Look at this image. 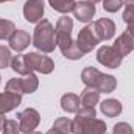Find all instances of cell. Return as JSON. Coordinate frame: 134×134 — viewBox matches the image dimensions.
Segmentation results:
<instances>
[{
	"label": "cell",
	"instance_id": "obj_1",
	"mask_svg": "<svg viewBox=\"0 0 134 134\" xmlns=\"http://www.w3.org/2000/svg\"><path fill=\"white\" fill-rule=\"evenodd\" d=\"M33 45L42 53H52L56 47V31L50 20L37 22L33 33Z\"/></svg>",
	"mask_w": 134,
	"mask_h": 134
},
{
	"label": "cell",
	"instance_id": "obj_2",
	"mask_svg": "<svg viewBox=\"0 0 134 134\" xmlns=\"http://www.w3.org/2000/svg\"><path fill=\"white\" fill-rule=\"evenodd\" d=\"M106 123L94 117V119H81L75 117L72 120V133L73 134H106Z\"/></svg>",
	"mask_w": 134,
	"mask_h": 134
},
{
	"label": "cell",
	"instance_id": "obj_3",
	"mask_svg": "<svg viewBox=\"0 0 134 134\" xmlns=\"http://www.w3.org/2000/svg\"><path fill=\"white\" fill-rule=\"evenodd\" d=\"M72 30H73V20L72 17H69L64 14L63 17H59V20L56 22L55 31H56V45L59 47V50H66L67 47L73 42L72 39Z\"/></svg>",
	"mask_w": 134,
	"mask_h": 134
},
{
	"label": "cell",
	"instance_id": "obj_4",
	"mask_svg": "<svg viewBox=\"0 0 134 134\" xmlns=\"http://www.w3.org/2000/svg\"><path fill=\"white\" fill-rule=\"evenodd\" d=\"M25 59H27V64L31 69V72H39L42 75H48L53 72L55 69V63L50 56L47 55H42V53H37V52H30L25 55Z\"/></svg>",
	"mask_w": 134,
	"mask_h": 134
},
{
	"label": "cell",
	"instance_id": "obj_5",
	"mask_svg": "<svg viewBox=\"0 0 134 134\" xmlns=\"http://www.w3.org/2000/svg\"><path fill=\"white\" fill-rule=\"evenodd\" d=\"M98 42H101V41H100V37H98V34L95 33L94 25H86L83 30H80L78 37H76V45L80 47V50L84 55L89 53V52H92L98 45Z\"/></svg>",
	"mask_w": 134,
	"mask_h": 134
},
{
	"label": "cell",
	"instance_id": "obj_6",
	"mask_svg": "<svg viewBox=\"0 0 134 134\" xmlns=\"http://www.w3.org/2000/svg\"><path fill=\"white\" fill-rule=\"evenodd\" d=\"M97 61L104 67L117 69V67H120V64H122L123 56H122L114 47H111V45H103V47L98 48V52H97Z\"/></svg>",
	"mask_w": 134,
	"mask_h": 134
},
{
	"label": "cell",
	"instance_id": "obj_7",
	"mask_svg": "<svg viewBox=\"0 0 134 134\" xmlns=\"http://www.w3.org/2000/svg\"><path fill=\"white\" fill-rule=\"evenodd\" d=\"M17 119H19V125H20V133L25 134L34 131L41 123V114L34 108L24 109L22 112L17 114Z\"/></svg>",
	"mask_w": 134,
	"mask_h": 134
},
{
	"label": "cell",
	"instance_id": "obj_8",
	"mask_svg": "<svg viewBox=\"0 0 134 134\" xmlns=\"http://www.w3.org/2000/svg\"><path fill=\"white\" fill-rule=\"evenodd\" d=\"M45 11L44 0H27L24 5V17L30 24H37L42 20Z\"/></svg>",
	"mask_w": 134,
	"mask_h": 134
},
{
	"label": "cell",
	"instance_id": "obj_9",
	"mask_svg": "<svg viewBox=\"0 0 134 134\" xmlns=\"http://www.w3.org/2000/svg\"><path fill=\"white\" fill-rule=\"evenodd\" d=\"M92 25L95 28V33L98 34L100 41H109L115 34V24L109 17H101L98 20H95Z\"/></svg>",
	"mask_w": 134,
	"mask_h": 134
},
{
	"label": "cell",
	"instance_id": "obj_10",
	"mask_svg": "<svg viewBox=\"0 0 134 134\" xmlns=\"http://www.w3.org/2000/svg\"><path fill=\"white\" fill-rule=\"evenodd\" d=\"M9 42V48L14 52H24L30 44H33V37L30 33H27L25 30H16L11 34V37L8 39Z\"/></svg>",
	"mask_w": 134,
	"mask_h": 134
},
{
	"label": "cell",
	"instance_id": "obj_11",
	"mask_svg": "<svg viewBox=\"0 0 134 134\" xmlns=\"http://www.w3.org/2000/svg\"><path fill=\"white\" fill-rule=\"evenodd\" d=\"M95 16V5L83 0V2H76L75 8H73V17L78 20V22H91L92 17Z\"/></svg>",
	"mask_w": 134,
	"mask_h": 134
},
{
	"label": "cell",
	"instance_id": "obj_12",
	"mask_svg": "<svg viewBox=\"0 0 134 134\" xmlns=\"http://www.w3.org/2000/svg\"><path fill=\"white\" fill-rule=\"evenodd\" d=\"M20 103H22V95L6 92V91L0 92V114H5V112L16 109Z\"/></svg>",
	"mask_w": 134,
	"mask_h": 134
},
{
	"label": "cell",
	"instance_id": "obj_13",
	"mask_svg": "<svg viewBox=\"0 0 134 134\" xmlns=\"http://www.w3.org/2000/svg\"><path fill=\"white\" fill-rule=\"evenodd\" d=\"M122 56H126V55H130L131 52L134 50V36H131L130 33H122L117 39H115V42H114V45H112Z\"/></svg>",
	"mask_w": 134,
	"mask_h": 134
},
{
	"label": "cell",
	"instance_id": "obj_14",
	"mask_svg": "<svg viewBox=\"0 0 134 134\" xmlns=\"http://www.w3.org/2000/svg\"><path fill=\"white\" fill-rule=\"evenodd\" d=\"M100 111L103 112V115H106V117H117V115H120L122 114V111H123V106H122V103L117 100V98H108V100L101 101L100 104Z\"/></svg>",
	"mask_w": 134,
	"mask_h": 134
},
{
	"label": "cell",
	"instance_id": "obj_15",
	"mask_svg": "<svg viewBox=\"0 0 134 134\" xmlns=\"http://www.w3.org/2000/svg\"><path fill=\"white\" fill-rule=\"evenodd\" d=\"M115 87H117V80H115V76L106 75V73H101L100 78L97 80V84H95V89H97L100 94H111V92H114Z\"/></svg>",
	"mask_w": 134,
	"mask_h": 134
},
{
	"label": "cell",
	"instance_id": "obj_16",
	"mask_svg": "<svg viewBox=\"0 0 134 134\" xmlns=\"http://www.w3.org/2000/svg\"><path fill=\"white\" fill-rule=\"evenodd\" d=\"M80 97L76 95V94H64L63 97H61V108H63V111H66L67 114H72V112H76L78 109H80Z\"/></svg>",
	"mask_w": 134,
	"mask_h": 134
},
{
	"label": "cell",
	"instance_id": "obj_17",
	"mask_svg": "<svg viewBox=\"0 0 134 134\" xmlns=\"http://www.w3.org/2000/svg\"><path fill=\"white\" fill-rule=\"evenodd\" d=\"M101 72L95 67H84L81 72V81L86 84V87H95L97 80L100 78Z\"/></svg>",
	"mask_w": 134,
	"mask_h": 134
},
{
	"label": "cell",
	"instance_id": "obj_18",
	"mask_svg": "<svg viewBox=\"0 0 134 134\" xmlns=\"http://www.w3.org/2000/svg\"><path fill=\"white\" fill-rule=\"evenodd\" d=\"M80 100L83 106H95L100 101V92L95 87H84L80 95Z\"/></svg>",
	"mask_w": 134,
	"mask_h": 134
},
{
	"label": "cell",
	"instance_id": "obj_19",
	"mask_svg": "<svg viewBox=\"0 0 134 134\" xmlns=\"http://www.w3.org/2000/svg\"><path fill=\"white\" fill-rule=\"evenodd\" d=\"M48 5L61 14H69V13H73L76 2L75 0H48Z\"/></svg>",
	"mask_w": 134,
	"mask_h": 134
},
{
	"label": "cell",
	"instance_id": "obj_20",
	"mask_svg": "<svg viewBox=\"0 0 134 134\" xmlns=\"http://www.w3.org/2000/svg\"><path fill=\"white\" fill-rule=\"evenodd\" d=\"M11 69H13L16 73H19V75H28V73H31V69L27 64L25 55H16V56H13Z\"/></svg>",
	"mask_w": 134,
	"mask_h": 134
},
{
	"label": "cell",
	"instance_id": "obj_21",
	"mask_svg": "<svg viewBox=\"0 0 134 134\" xmlns=\"http://www.w3.org/2000/svg\"><path fill=\"white\" fill-rule=\"evenodd\" d=\"M22 87H24V94H34L39 87V80L33 72L25 75V78H22Z\"/></svg>",
	"mask_w": 134,
	"mask_h": 134
},
{
	"label": "cell",
	"instance_id": "obj_22",
	"mask_svg": "<svg viewBox=\"0 0 134 134\" xmlns=\"http://www.w3.org/2000/svg\"><path fill=\"white\" fill-rule=\"evenodd\" d=\"M61 53H63L64 58L70 59V61H76V59H81V58L84 56V53H83V52L80 50V47L76 45V41H73L66 50H63Z\"/></svg>",
	"mask_w": 134,
	"mask_h": 134
},
{
	"label": "cell",
	"instance_id": "obj_23",
	"mask_svg": "<svg viewBox=\"0 0 134 134\" xmlns=\"http://www.w3.org/2000/svg\"><path fill=\"white\" fill-rule=\"evenodd\" d=\"M16 31V25L14 22L8 20V19H0V41L3 39H9L11 34Z\"/></svg>",
	"mask_w": 134,
	"mask_h": 134
},
{
	"label": "cell",
	"instance_id": "obj_24",
	"mask_svg": "<svg viewBox=\"0 0 134 134\" xmlns=\"http://www.w3.org/2000/svg\"><path fill=\"white\" fill-rule=\"evenodd\" d=\"M52 128L61 131L63 134H69V133H72V120L67 119V117H59V119L55 120V123H53Z\"/></svg>",
	"mask_w": 134,
	"mask_h": 134
},
{
	"label": "cell",
	"instance_id": "obj_25",
	"mask_svg": "<svg viewBox=\"0 0 134 134\" xmlns=\"http://www.w3.org/2000/svg\"><path fill=\"white\" fill-rule=\"evenodd\" d=\"M11 61H13L11 48L5 47V45H0V69L11 67Z\"/></svg>",
	"mask_w": 134,
	"mask_h": 134
},
{
	"label": "cell",
	"instance_id": "obj_26",
	"mask_svg": "<svg viewBox=\"0 0 134 134\" xmlns=\"http://www.w3.org/2000/svg\"><path fill=\"white\" fill-rule=\"evenodd\" d=\"M5 91H6V92H13V94L22 95V94H24L22 80H20V78H11V80L6 83V86H5Z\"/></svg>",
	"mask_w": 134,
	"mask_h": 134
},
{
	"label": "cell",
	"instance_id": "obj_27",
	"mask_svg": "<svg viewBox=\"0 0 134 134\" xmlns=\"http://www.w3.org/2000/svg\"><path fill=\"white\" fill-rule=\"evenodd\" d=\"M123 6V0H103V9L106 13H117Z\"/></svg>",
	"mask_w": 134,
	"mask_h": 134
},
{
	"label": "cell",
	"instance_id": "obj_28",
	"mask_svg": "<svg viewBox=\"0 0 134 134\" xmlns=\"http://www.w3.org/2000/svg\"><path fill=\"white\" fill-rule=\"evenodd\" d=\"M3 134H19L20 133V125L17 120H6L3 125Z\"/></svg>",
	"mask_w": 134,
	"mask_h": 134
},
{
	"label": "cell",
	"instance_id": "obj_29",
	"mask_svg": "<svg viewBox=\"0 0 134 134\" xmlns=\"http://www.w3.org/2000/svg\"><path fill=\"white\" fill-rule=\"evenodd\" d=\"M76 117H81V119H94L97 117V111L94 106H83L76 111Z\"/></svg>",
	"mask_w": 134,
	"mask_h": 134
},
{
	"label": "cell",
	"instance_id": "obj_30",
	"mask_svg": "<svg viewBox=\"0 0 134 134\" xmlns=\"http://www.w3.org/2000/svg\"><path fill=\"white\" fill-rule=\"evenodd\" d=\"M112 134H134L133 128L130 123L126 122H119L114 125V130H112Z\"/></svg>",
	"mask_w": 134,
	"mask_h": 134
},
{
	"label": "cell",
	"instance_id": "obj_31",
	"mask_svg": "<svg viewBox=\"0 0 134 134\" xmlns=\"http://www.w3.org/2000/svg\"><path fill=\"white\" fill-rule=\"evenodd\" d=\"M123 20H125V24H130V22H133L134 20V9L133 8H125V11H123Z\"/></svg>",
	"mask_w": 134,
	"mask_h": 134
},
{
	"label": "cell",
	"instance_id": "obj_32",
	"mask_svg": "<svg viewBox=\"0 0 134 134\" xmlns=\"http://www.w3.org/2000/svg\"><path fill=\"white\" fill-rule=\"evenodd\" d=\"M128 27H126V33H130L131 36H134V20L133 22H130V24H126Z\"/></svg>",
	"mask_w": 134,
	"mask_h": 134
},
{
	"label": "cell",
	"instance_id": "obj_33",
	"mask_svg": "<svg viewBox=\"0 0 134 134\" xmlns=\"http://www.w3.org/2000/svg\"><path fill=\"white\" fill-rule=\"evenodd\" d=\"M123 6L125 8H133L134 9V0H123Z\"/></svg>",
	"mask_w": 134,
	"mask_h": 134
},
{
	"label": "cell",
	"instance_id": "obj_34",
	"mask_svg": "<svg viewBox=\"0 0 134 134\" xmlns=\"http://www.w3.org/2000/svg\"><path fill=\"white\" fill-rule=\"evenodd\" d=\"M6 119H5V114H0V131L3 130V125H5Z\"/></svg>",
	"mask_w": 134,
	"mask_h": 134
},
{
	"label": "cell",
	"instance_id": "obj_35",
	"mask_svg": "<svg viewBox=\"0 0 134 134\" xmlns=\"http://www.w3.org/2000/svg\"><path fill=\"white\" fill-rule=\"evenodd\" d=\"M47 134H63L61 131H58V130H55V128H52V130H48V133Z\"/></svg>",
	"mask_w": 134,
	"mask_h": 134
},
{
	"label": "cell",
	"instance_id": "obj_36",
	"mask_svg": "<svg viewBox=\"0 0 134 134\" xmlns=\"http://www.w3.org/2000/svg\"><path fill=\"white\" fill-rule=\"evenodd\" d=\"M86 2H89V3H92V5H95V3H98L101 0H86Z\"/></svg>",
	"mask_w": 134,
	"mask_h": 134
},
{
	"label": "cell",
	"instance_id": "obj_37",
	"mask_svg": "<svg viewBox=\"0 0 134 134\" xmlns=\"http://www.w3.org/2000/svg\"><path fill=\"white\" fill-rule=\"evenodd\" d=\"M28 134H42V133H37V131H31V133H28Z\"/></svg>",
	"mask_w": 134,
	"mask_h": 134
},
{
	"label": "cell",
	"instance_id": "obj_38",
	"mask_svg": "<svg viewBox=\"0 0 134 134\" xmlns=\"http://www.w3.org/2000/svg\"><path fill=\"white\" fill-rule=\"evenodd\" d=\"M5 2H13V0H0V3H5Z\"/></svg>",
	"mask_w": 134,
	"mask_h": 134
},
{
	"label": "cell",
	"instance_id": "obj_39",
	"mask_svg": "<svg viewBox=\"0 0 134 134\" xmlns=\"http://www.w3.org/2000/svg\"><path fill=\"white\" fill-rule=\"evenodd\" d=\"M0 80H2V76H0Z\"/></svg>",
	"mask_w": 134,
	"mask_h": 134
}]
</instances>
